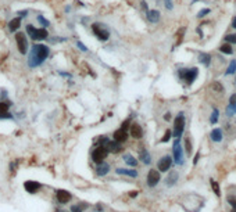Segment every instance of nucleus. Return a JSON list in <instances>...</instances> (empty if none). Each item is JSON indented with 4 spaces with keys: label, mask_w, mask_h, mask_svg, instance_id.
<instances>
[{
    "label": "nucleus",
    "mask_w": 236,
    "mask_h": 212,
    "mask_svg": "<svg viewBox=\"0 0 236 212\" xmlns=\"http://www.w3.org/2000/svg\"><path fill=\"white\" fill-rule=\"evenodd\" d=\"M96 171H97V175L99 176H104V175H107L108 171H110V165L103 161V162L99 164V166H97V169H96Z\"/></svg>",
    "instance_id": "a211bd4d"
},
{
    "label": "nucleus",
    "mask_w": 236,
    "mask_h": 212,
    "mask_svg": "<svg viewBox=\"0 0 236 212\" xmlns=\"http://www.w3.org/2000/svg\"><path fill=\"white\" fill-rule=\"evenodd\" d=\"M228 202L231 204V207H232V211L231 212H236V197H233V195L228 197Z\"/></svg>",
    "instance_id": "c756f323"
},
{
    "label": "nucleus",
    "mask_w": 236,
    "mask_h": 212,
    "mask_svg": "<svg viewBox=\"0 0 236 212\" xmlns=\"http://www.w3.org/2000/svg\"><path fill=\"white\" fill-rule=\"evenodd\" d=\"M219 50H221V53H224V54H232V53H233V49H232L231 43L222 44V46L219 47Z\"/></svg>",
    "instance_id": "a878e982"
},
{
    "label": "nucleus",
    "mask_w": 236,
    "mask_h": 212,
    "mask_svg": "<svg viewBox=\"0 0 236 212\" xmlns=\"http://www.w3.org/2000/svg\"><path fill=\"white\" fill-rule=\"evenodd\" d=\"M15 42H17V47H18V51L21 54H25L28 51V40H27V36H25L22 32H18L15 35Z\"/></svg>",
    "instance_id": "423d86ee"
},
{
    "label": "nucleus",
    "mask_w": 236,
    "mask_h": 212,
    "mask_svg": "<svg viewBox=\"0 0 236 212\" xmlns=\"http://www.w3.org/2000/svg\"><path fill=\"white\" fill-rule=\"evenodd\" d=\"M207 14H210V8H203V10H200V11H199L197 17H199V18H203V17H206Z\"/></svg>",
    "instance_id": "473e14b6"
},
{
    "label": "nucleus",
    "mask_w": 236,
    "mask_h": 212,
    "mask_svg": "<svg viewBox=\"0 0 236 212\" xmlns=\"http://www.w3.org/2000/svg\"><path fill=\"white\" fill-rule=\"evenodd\" d=\"M24 187H25V190H27L28 193H31V194H35L39 189L42 187V184L39 182H34V180H28V182H25L24 183Z\"/></svg>",
    "instance_id": "f8f14e48"
},
{
    "label": "nucleus",
    "mask_w": 236,
    "mask_h": 212,
    "mask_svg": "<svg viewBox=\"0 0 236 212\" xmlns=\"http://www.w3.org/2000/svg\"><path fill=\"white\" fill-rule=\"evenodd\" d=\"M212 88H214L215 90H219V92H222V90H224V88H222V86H221V83H218V82H215L214 85H212Z\"/></svg>",
    "instance_id": "58836bf2"
},
{
    "label": "nucleus",
    "mask_w": 236,
    "mask_h": 212,
    "mask_svg": "<svg viewBox=\"0 0 236 212\" xmlns=\"http://www.w3.org/2000/svg\"><path fill=\"white\" fill-rule=\"evenodd\" d=\"M235 112H236V94H232L231 100H229V105L226 107V114L233 115Z\"/></svg>",
    "instance_id": "dca6fc26"
},
{
    "label": "nucleus",
    "mask_w": 236,
    "mask_h": 212,
    "mask_svg": "<svg viewBox=\"0 0 236 212\" xmlns=\"http://www.w3.org/2000/svg\"><path fill=\"white\" fill-rule=\"evenodd\" d=\"M211 186H212V190H214V193L217 195H219L221 193H219V186L217 184V182H214V180H211Z\"/></svg>",
    "instance_id": "f704fd0d"
},
{
    "label": "nucleus",
    "mask_w": 236,
    "mask_h": 212,
    "mask_svg": "<svg viewBox=\"0 0 236 212\" xmlns=\"http://www.w3.org/2000/svg\"><path fill=\"white\" fill-rule=\"evenodd\" d=\"M197 161H199V154H196V157H195V159H193V164H196Z\"/></svg>",
    "instance_id": "de8ad7c7"
},
{
    "label": "nucleus",
    "mask_w": 236,
    "mask_h": 212,
    "mask_svg": "<svg viewBox=\"0 0 236 212\" xmlns=\"http://www.w3.org/2000/svg\"><path fill=\"white\" fill-rule=\"evenodd\" d=\"M139 157H140V159H142V162L143 164H146V165H149V164L151 162V157H150V154H149V151H146V150H140V154H139Z\"/></svg>",
    "instance_id": "aec40b11"
},
{
    "label": "nucleus",
    "mask_w": 236,
    "mask_h": 212,
    "mask_svg": "<svg viewBox=\"0 0 236 212\" xmlns=\"http://www.w3.org/2000/svg\"><path fill=\"white\" fill-rule=\"evenodd\" d=\"M124 161L127 162L128 165H131V166H136V164H138V161L131 155V154H125V155H124Z\"/></svg>",
    "instance_id": "393cba45"
},
{
    "label": "nucleus",
    "mask_w": 236,
    "mask_h": 212,
    "mask_svg": "<svg viewBox=\"0 0 236 212\" xmlns=\"http://www.w3.org/2000/svg\"><path fill=\"white\" fill-rule=\"evenodd\" d=\"M96 211H103V207H100V205H97V207H96Z\"/></svg>",
    "instance_id": "8fccbe9b"
},
{
    "label": "nucleus",
    "mask_w": 236,
    "mask_h": 212,
    "mask_svg": "<svg viewBox=\"0 0 236 212\" xmlns=\"http://www.w3.org/2000/svg\"><path fill=\"white\" fill-rule=\"evenodd\" d=\"M17 164H18V161H15L14 164H11V165H10V169H11V172H15V168H17Z\"/></svg>",
    "instance_id": "37998d69"
},
{
    "label": "nucleus",
    "mask_w": 236,
    "mask_h": 212,
    "mask_svg": "<svg viewBox=\"0 0 236 212\" xmlns=\"http://www.w3.org/2000/svg\"><path fill=\"white\" fill-rule=\"evenodd\" d=\"M92 31H93V33L96 35V38H97L99 40H102V42L108 40V38H110V32H108V31H106L104 28H102V25H99V24H93V25H92Z\"/></svg>",
    "instance_id": "0eeeda50"
},
{
    "label": "nucleus",
    "mask_w": 236,
    "mask_h": 212,
    "mask_svg": "<svg viewBox=\"0 0 236 212\" xmlns=\"http://www.w3.org/2000/svg\"><path fill=\"white\" fill-rule=\"evenodd\" d=\"M235 72H236V60H232L225 73L226 75H232V73H235Z\"/></svg>",
    "instance_id": "bb28decb"
},
{
    "label": "nucleus",
    "mask_w": 236,
    "mask_h": 212,
    "mask_svg": "<svg viewBox=\"0 0 236 212\" xmlns=\"http://www.w3.org/2000/svg\"><path fill=\"white\" fill-rule=\"evenodd\" d=\"M178 180V173L176 172H171L170 173V176L165 179V182H167V186H174Z\"/></svg>",
    "instance_id": "b1692460"
},
{
    "label": "nucleus",
    "mask_w": 236,
    "mask_h": 212,
    "mask_svg": "<svg viewBox=\"0 0 236 212\" xmlns=\"http://www.w3.org/2000/svg\"><path fill=\"white\" fill-rule=\"evenodd\" d=\"M185 144H186V153L190 154V153H192V144H190V140L187 139V137L185 139Z\"/></svg>",
    "instance_id": "c9c22d12"
},
{
    "label": "nucleus",
    "mask_w": 236,
    "mask_h": 212,
    "mask_svg": "<svg viewBox=\"0 0 236 212\" xmlns=\"http://www.w3.org/2000/svg\"><path fill=\"white\" fill-rule=\"evenodd\" d=\"M117 173H119V175L131 176V178H136V176H138V172L134 171V169H122V168H118V169H117Z\"/></svg>",
    "instance_id": "4be33fe9"
},
{
    "label": "nucleus",
    "mask_w": 236,
    "mask_h": 212,
    "mask_svg": "<svg viewBox=\"0 0 236 212\" xmlns=\"http://www.w3.org/2000/svg\"><path fill=\"white\" fill-rule=\"evenodd\" d=\"M226 42L228 43H235L236 44V33H231V35H228V36L225 38Z\"/></svg>",
    "instance_id": "2f4dec72"
},
{
    "label": "nucleus",
    "mask_w": 236,
    "mask_h": 212,
    "mask_svg": "<svg viewBox=\"0 0 236 212\" xmlns=\"http://www.w3.org/2000/svg\"><path fill=\"white\" fill-rule=\"evenodd\" d=\"M131 136L134 139H142L143 137V129L139 124H132L131 125Z\"/></svg>",
    "instance_id": "ddd939ff"
},
{
    "label": "nucleus",
    "mask_w": 236,
    "mask_h": 212,
    "mask_svg": "<svg viewBox=\"0 0 236 212\" xmlns=\"http://www.w3.org/2000/svg\"><path fill=\"white\" fill-rule=\"evenodd\" d=\"M232 27H233V28H236V17L233 18V21H232Z\"/></svg>",
    "instance_id": "09e8293b"
},
{
    "label": "nucleus",
    "mask_w": 236,
    "mask_h": 212,
    "mask_svg": "<svg viewBox=\"0 0 236 212\" xmlns=\"http://www.w3.org/2000/svg\"><path fill=\"white\" fill-rule=\"evenodd\" d=\"M197 75H199V69H197V68L179 69V76H181L182 79H185V81L189 83V85L195 82V79L197 78Z\"/></svg>",
    "instance_id": "20e7f679"
},
{
    "label": "nucleus",
    "mask_w": 236,
    "mask_h": 212,
    "mask_svg": "<svg viewBox=\"0 0 236 212\" xmlns=\"http://www.w3.org/2000/svg\"><path fill=\"white\" fill-rule=\"evenodd\" d=\"M199 60H200V63L204 64L206 67H208L210 64H211V56H210V54H207V53H202V54H200Z\"/></svg>",
    "instance_id": "5701e85b"
},
{
    "label": "nucleus",
    "mask_w": 236,
    "mask_h": 212,
    "mask_svg": "<svg viewBox=\"0 0 236 212\" xmlns=\"http://www.w3.org/2000/svg\"><path fill=\"white\" fill-rule=\"evenodd\" d=\"M78 47H79V49L82 50V51H88V47H86L83 43H81V42H78Z\"/></svg>",
    "instance_id": "79ce46f5"
},
{
    "label": "nucleus",
    "mask_w": 236,
    "mask_h": 212,
    "mask_svg": "<svg viewBox=\"0 0 236 212\" xmlns=\"http://www.w3.org/2000/svg\"><path fill=\"white\" fill-rule=\"evenodd\" d=\"M165 7L168 8V10L172 8V0H165Z\"/></svg>",
    "instance_id": "a19ab883"
},
{
    "label": "nucleus",
    "mask_w": 236,
    "mask_h": 212,
    "mask_svg": "<svg viewBox=\"0 0 236 212\" xmlns=\"http://www.w3.org/2000/svg\"><path fill=\"white\" fill-rule=\"evenodd\" d=\"M129 124H131V121H129V119H127L125 122H122L121 128H122V129H125V130H127V129H128V125H129Z\"/></svg>",
    "instance_id": "ea45409f"
},
{
    "label": "nucleus",
    "mask_w": 236,
    "mask_h": 212,
    "mask_svg": "<svg viewBox=\"0 0 236 212\" xmlns=\"http://www.w3.org/2000/svg\"><path fill=\"white\" fill-rule=\"evenodd\" d=\"M218 117H219V112L217 108H214L212 110V115H211V118H210V122L211 124H217V121H218Z\"/></svg>",
    "instance_id": "c85d7f7f"
},
{
    "label": "nucleus",
    "mask_w": 236,
    "mask_h": 212,
    "mask_svg": "<svg viewBox=\"0 0 236 212\" xmlns=\"http://www.w3.org/2000/svg\"><path fill=\"white\" fill-rule=\"evenodd\" d=\"M8 107H10V103H6V101H0V112H7Z\"/></svg>",
    "instance_id": "7c9ffc66"
},
{
    "label": "nucleus",
    "mask_w": 236,
    "mask_h": 212,
    "mask_svg": "<svg viewBox=\"0 0 236 212\" xmlns=\"http://www.w3.org/2000/svg\"><path fill=\"white\" fill-rule=\"evenodd\" d=\"M20 27H21V18H20V17H18V18H14V20H11L10 24H8V28H10L11 32L18 31V28H20Z\"/></svg>",
    "instance_id": "412c9836"
},
{
    "label": "nucleus",
    "mask_w": 236,
    "mask_h": 212,
    "mask_svg": "<svg viewBox=\"0 0 236 212\" xmlns=\"http://www.w3.org/2000/svg\"><path fill=\"white\" fill-rule=\"evenodd\" d=\"M56 197H57V201H59L60 204H67V202L72 198V195H71V193L67 191V190H57Z\"/></svg>",
    "instance_id": "9b49d317"
},
{
    "label": "nucleus",
    "mask_w": 236,
    "mask_h": 212,
    "mask_svg": "<svg viewBox=\"0 0 236 212\" xmlns=\"http://www.w3.org/2000/svg\"><path fill=\"white\" fill-rule=\"evenodd\" d=\"M210 136H211V140L212 141L218 143V141L222 140V130L218 129V128H217V129H212V132H211V134H210Z\"/></svg>",
    "instance_id": "6ab92c4d"
},
{
    "label": "nucleus",
    "mask_w": 236,
    "mask_h": 212,
    "mask_svg": "<svg viewBox=\"0 0 236 212\" xmlns=\"http://www.w3.org/2000/svg\"><path fill=\"white\" fill-rule=\"evenodd\" d=\"M129 195H131V197H136V195H138V191H131V194H129Z\"/></svg>",
    "instance_id": "49530a36"
},
{
    "label": "nucleus",
    "mask_w": 236,
    "mask_h": 212,
    "mask_svg": "<svg viewBox=\"0 0 236 212\" xmlns=\"http://www.w3.org/2000/svg\"><path fill=\"white\" fill-rule=\"evenodd\" d=\"M183 129H185V117H183V114L181 112L175 118V121H174V136H175L176 139H179L183 133Z\"/></svg>",
    "instance_id": "7ed1b4c3"
},
{
    "label": "nucleus",
    "mask_w": 236,
    "mask_h": 212,
    "mask_svg": "<svg viewBox=\"0 0 236 212\" xmlns=\"http://www.w3.org/2000/svg\"><path fill=\"white\" fill-rule=\"evenodd\" d=\"M56 212H66V211H60V209H59V211H56Z\"/></svg>",
    "instance_id": "3c124183"
},
{
    "label": "nucleus",
    "mask_w": 236,
    "mask_h": 212,
    "mask_svg": "<svg viewBox=\"0 0 236 212\" xmlns=\"http://www.w3.org/2000/svg\"><path fill=\"white\" fill-rule=\"evenodd\" d=\"M171 134H172V133H171V130H167L165 134H164V137L161 139V141H163V143H167V141L171 139Z\"/></svg>",
    "instance_id": "e433bc0d"
},
{
    "label": "nucleus",
    "mask_w": 236,
    "mask_h": 212,
    "mask_svg": "<svg viewBox=\"0 0 236 212\" xmlns=\"http://www.w3.org/2000/svg\"><path fill=\"white\" fill-rule=\"evenodd\" d=\"M86 207H88L86 204H82V205H72V207H71V212H82Z\"/></svg>",
    "instance_id": "cd10ccee"
},
{
    "label": "nucleus",
    "mask_w": 236,
    "mask_h": 212,
    "mask_svg": "<svg viewBox=\"0 0 236 212\" xmlns=\"http://www.w3.org/2000/svg\"><path fill=\"white\" fill-rule=\"evenodd\" d=\"M27 32L34 40H43V39H46V38L49 36V33H47V31L45 29V28H39V29H36V28H35L34 25H31V24L27 25Z\"/></svg>",
    "instance_id": "f03ea898"
},
{
    "label": "nucleus",
    "mask_w": 236,
    "mask_h": 212,
    "mask_svg": "<svg viewBox=\"0 0 236 212\" xmlns=\"http://www.w3.org/2000/svg\"><path fill=\"white\" fill-rule=\"evenodd\" d=\"M164 119H165V121H170V119H171V114H170V112H167V114H165Z\"/></svg>",
    "instance_id": "c03bdc74"
},
{
    "label": "nucleus",
    "mask_w": 236,
    "mask_h": 212,
    "mask_svg": "<svg viewBox=\"0 0 236 212\" xmlns=\"http://www.w3.org/2000/svg\"><path fill=\"white\" fill-rule=\"evenodd\" d=\"M49 47L45 46V44H34V47H32L31 50V54H29V67H32V68H35V67H39L42 65V64L45 63V60L49 57Z\"/></svg>",
    "instance_id": "f257e3e1"
},
{
    "label": "nucleus",
    "mask_w": 236,
    "mask_h": 212,
    "mask_svg": "<svg viewBox=\"0 0 236 212\" xmlns=\"http://www.w3.org/2000/svg\"><path fill=\"white\" fill-rule=\"evenodd\" d=\"M142 7H143L144 10H147V3L146 2H142Z\"/></svg>",
    "instance_id": "a18cd8bd"
},
{
    "label": "nucleus",
    "mask_w": 236,
    "mask_h": 212,
    "mask_svg": "<svg viewBox=\"0 0 236 212\" xmlns=\"http://www.w3.org/2000/svg\"><path fill=\"white\" fill-rule=\"evenodd\" d=\"M147 20L151 22V24H156L160 20V11L158 10H150L147 11Z\"/></svg>",
    "instance_id": "f3484780"
},
{
    "label": "nucleus",
    "mask_w": 236,
    "mask_h": 212,
    "mask_svg": "<svg viewBox=\"0 0 236 212\" xmlns=\"http://www.w3.org/2000/svg\"><path fill=\"white\" fill-rule=\"evenodd\" d=\"M106 149L108 150V153H119L121 151V143H118V141H115V140H113V141H108L107 143V146H106Z\"/></svg>",
    "instance_id": "2eb2a0df"
},
{
    "label": "nucleus",
    "mask_w": 236,
    "mask_h": 212,
    "mask_svg": "<svg viewBox=\"0 0 236 212\" xmlns=\"http://www.w3.org/2000/svg\"><path fill=\"white\" fill-rule=\"evenodd\" d=\"M11 114L8 112H0V119H11Z\"/></svg>",
    "instance_id": "4c0bfd02"
},
{
    "label": "nucleus",
    "mask_w": 236,
    "mask_h": 212,
    "mask_svg": "<svg viewBox=\"0 0 236 212\" xmlns=\"http://www.w3.org/2000/svg\"><path fill=\"white\" fill-rule=\"evenodd\" d=\"M171 165H172V158H171L170 155H164L163 158L158 161L157 164V168L160 172H167L168 169L171 168Z\"/></svg>",
    "instance_id": "1a4fd4ad"
},
{
    "label": "nucleus",
    "mask_w": 236,
    "mask_h": 212,
    "mask_svg": "<svg viewBox=\"0 0 236 212\" xmlns=\"http://www.w3.org/2000/svg\"><path fill=\"white\" fill-rule=\"evenodd\" d=\"M38 21H39L40 24L43 25V27H49V25H50V22L47 21V20H45V18L42 17V15H38Z\"/></svg>",
    "instance_id": "72a5a7b5"
},
{
    "label": "nucleus",
    "mask_w": 236,
    "mask_h": 212,
    "mask_svg": "<svg viewBox=\"0 0 236 212\" xmlns=\"http://www.w3.org/2000/svg\"><path fill=\"white\" fill-rule=\"evenodd\" d=\"M172 151H174V159H175V162L176 164H182L183 161V151H182V147H181V143H179V139H176L175 141H174V149H172Z\"/></svg>",
    "instance_id": "6e6552de"
},
{
    "label": "nucleus",
    "mask_w": 236,
    "mask_h": 212,
    "mask_svg": "<svg viewBox=\"0 0 236 212\" xmlns=\"http://www.w3.org/2000/svg\"><path fill=\"white\" fill-rule=\"evenodd\" d=\"M107 155H108V150L106 149V147H103V146H99L97 149L93 150V153H92V159H93V161H95L96 164H100V162L104 161Z\"/></svg>",
    "instance_id": "39448f33"
},
{
    "label": "nucleus",
    "mask_w": 236,
    "mask_h": 212,
    "mask_svg": "<svg viewBox=\"0 0 236 212\" xmlns=\"http://www.w3.org/2000/svg\"><path fill=\"white\" fill-rule=\"evenodd\" d=\"M158 182H160V173H158L156 169H150L147 173V184L150 186V187H154Z\"/></svg>",
    "instance_id": "9d476101"
},
{
    "label": "nucleus",
    "mask_w": 236,
    "mask_h": 212,
    "mask_svg": "<svg viewBox=\"0 0 236 212\" xmlns=\"http://www.w3.org/2000/svg\"><path fill=\"white\" fill-rule=\"evenodd\" d=\"M113 137H114L115 141H118V143H124L125 140L128 139V133L125 129H122V128H119L114 132V134H113Z\"/></svg>",
    "instance_id": "4468645a"
}]
</instances>
